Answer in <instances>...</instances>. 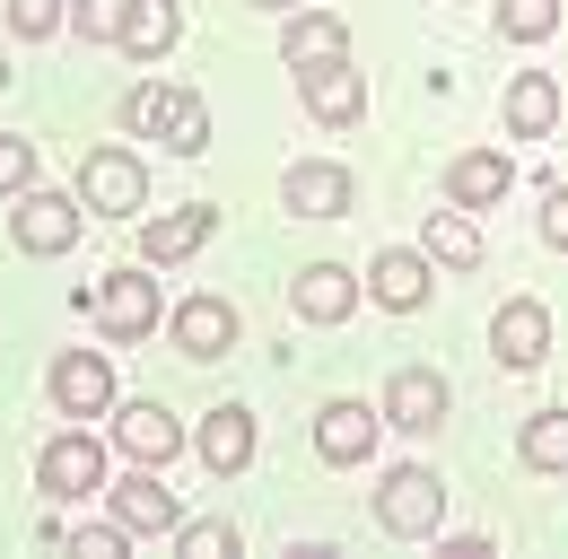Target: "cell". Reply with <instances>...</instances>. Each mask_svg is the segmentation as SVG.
Masks as SVG:
<instances>
[{"instance_id": "cell-1", "label": "cell", "mask_w": 568, "mask_h": 559, "mask_svg": "<svg viewBox=\"0 0 568 559\" xmlns=\"http://www.w3.org/2000/svg\"><path fill=\"white\" fill-rule=\"evenodd\" d=\"M376 516H385V533L420 542V533H437V516H446V481L420 472V464H403V472H385V489H376Z\"/></svg>"}, {"instance_id": "cell-2", "label": "cell", "mask_w": 568, "mask_h": 559, "mask_svg": "<svg viewBox=\"0 0 568 559\" xmlns=\"http://www.w3.org/2000/svg\"><path fill=\"white\" fill-rule=\"evenodd\" d=\"M88 315H97L114 342H141L149 324H158V280H149V272H105V280H97V297H88Z\"/></svg>"}, {"instance_id": "cell-3", "label": "cell", "mask_w": 568, "mask_h": 559, "mask_svg": "<svg viewBox=\"0 0 568 559\" xmlns=\"http://www.w3.org/2000/svg\"><path fill=\"white\" fill-rule=\"evenodd\" d=\"M79 202L88 210H114V218H132V210L149 202V175L132 149H97L88 166H79Z\"/></svg>"}, {"instance_id": "cell-4", "label": "cell", "mask_w": 568, "mask_h": 559, "mask_svg": "<svg viewBox=\"0 0 568 559\" xmlns=\"http://www.w3.org/2000/svg\"><path fill=\"white\" fill-rule=\"evenodd\" d=\"M36 481L44 498H88V489H105V455H97V437H53L44 455H36Z\"/></svg>"}, {"instance_id": "cell-5", "label": "cell", "mask_w": 568, "mask_h": 559, "mask_svg": "<svg viewBox=\"0 0 568 559\" xmlns=\"http://www.w3.org/2000/svg\"><path fill=\"white\" fill-rule=\"evenodd\" d=\"M288 210L297 218H342V210L358 202V184H351V166H333V157H306V166H288Z\"/></svg>"}, {"instance_id": "cell-6", "label": "cell", "mask_w": 568, "mask_h": 559, "mask_svg": "<svg viewBox=\"0 0 568 559\" xmlns=\"http://www.w3.org/2000/svg\"><path fill=\"white\" fill-rule=\"evenodd\" d=\"M53 403L71 419H97L114 403V367H105L97 349H62V358H53Z\"/></svg>"}, {"instance_id": "cell-7", "label": "cell", "mask_w": 568, "mask_h": 559, "mask_svg": "<svg viewBox=\"0 0 568 559\" xmlns=\"http://www.w3.org/2000/svg\"><path fill=\"white\" fill-rule=\"evenodd\" d=\"M297 88H306V114H315V123H351L358 105H367V88H358V62H351V53L306 62V70H297Z\"/></svg>"}, {"instance_id": "cell-8", "label": "cell", "mask_w": 568, "mask_h": 559, "mask_svg": "<svg viewBox=\"0 0 568 559\" xmlns=\"http://www.w3.org/2000/svg\"><path fill=\"white\" fill-rule=\"evenodd\" d=\"M114 525L123 533H175V489L158 481V464H141L132 481H114Z\"/></svg>"}, {"instance_id": "cell-9", "label": "cell", "mask_w": 568, "mask_h": 559, "mask_svg": "<svg viewBox=\"0 0 568 559\" xmlns=\"http://www.w3.org/2000/svg\"><path fill=\"white\" fill-rule=\"evenodd\" d=\"M367 446H376V411L367 403H324L315 411V455L324 464H367Z\"/></svg>"}, {"instance_id": "cell-10", "label": "cell", "mask_w": 568, "mask_h": 559, "mask_svg": "<svg viewBox=\"0 0 568 559\" xmlns=\"http://www.w3.org/2000/svg\"><path fill=\"white\" fill-rule=\"evenodd\" d=\"M18 245H27V254H62V245H79V202H62V193H27V202H18Z\"/></svg>"}, {"instance_id": "cell-11", "label": "cell", "mask_w": 568, "mask_h": 559, "mask_svg": "<svg viewBox=\"0 0 568 559\" xmlns=\"http://www.w3.org/2000/svg\"><path fill=\"white\" fill-rule=\"evenodd\" d=\"M385 419H394V428H437V419H446V376H428V367H403V376H394V385H385Z\"/></svg>"}, {"instance_id": "cell-12", "label": "cell", "mask_w": 568, "mask_h": 559, "mask_svg": "<svg viewBox=\"0 0 568 559\" xmlns=\"http://www.w3.org/2000/svg\"><path fill=\"white\" fill-rule=\"evenodd\" d=\"M288 297H297V315H306V324H342V315L358 306V280L342 272V263H306Z\"/></svg>"}, {"instance_id": "cell-13", "label": "cell", "mask_w": 568, "mask_h": 559, "mask_svg": "<svg viewBox=\"0 0 568 559\" xmlns=\"http://www.w3.org/2000/svg\"><path fill=\"white\" fill-rule=\"evenodd\" d=\"M490 349L507 358V367H534V358L551 349V315H542L534 297H516V306H498V324H490Z\"/></svg>"}, {"instance_id": "cell-14", "label": "cell", "mask_w": 568, "mask_h": 559, "mask_svg": "<svg viewBox=\"0 0 568 559\" xmlns=\"http://www.w3.org/2000/svg\"><path fill=\"white\" fill-rule=\"evenodd\" d=\"M193 455H202L211 472H245V464H254V411H236V403L211 411V419H202V437H193Z\"/></svg>"}, {"instance_id": "cell-15", "label": "cell", "mask_w": 568, "mask_h": 559, "mask_svg": "<svg viewBox=\"0 0 568 559\" xmlns=\"http://www.w3.org/2000/svg\"><path fill=\"white\" fill-rule=\"evenodd\" d=\"M114 446H123L132 464H166V455L184 446V428H175V419L158 411V403H132V411L114 419Z\"/></svg>"}, {"instance_id": "cell-16", "label": "cell", "mask_w": 568, "mask_h": 559, "mask_svg": "<svg viewBox=\"0 0 568 559\" xmlns=\"http://www.w3.org/2000/svg\"><path fill=\"white\" fill-rule=\"evenodd\" d=\"M219 227V210L211 202H193V210H166V218H149V236H141V254L149 263H184L202 236Z\"/></svg>"}, {"instance_id": "cell-17", "label": "cell", "mask_w": 568, "mask_h": 559, "mask_svg": "<svg viewBox=\"0 0 568 559\" xmlns=\"http://www.w3.org/2000/svg\"><path fill=\"white\" fill-rule=\"evenodd\" d=\"M507 184H516V166L498 157V149H473V157H455V175H446V193L464 210H481V202H507Z\"/></svg>"}, {"instance_id": "cell-18", "label": "cell", "mask_w": 568, "mask_h": 559, "mask_svg": "<svg viewBox=\"0 0 568 559\" xmlns=\"http://www.w3.org/2000/svg\"><path fill=\"white\" fill-rule=\"evenodd\" d=\"M367 288H376V306H394V315H412V306H428V263H420V254H376V272H367Z\"/></svg>"}, {"instance_id": "cell-19", "label": "cell", "mask_w": 568, "mask_h": 559, "mask_svg": "<svg viewBox=\"0 0 568 559\" xmlns=\"http://www.w3.org/2000/svg\"><path fill=\"white\" fill-rule=\"evenodd\" d=\"M175 342L193 349V358H219V349L236 342V306H227V297H193V306L175 315Z\"/></svg>"}, {"instance_id": "cell-20", "label": "cell", "mask_w": 568, "mask_h": 559, "mask_svg": "<svg viewBox=\"0 0 568 559\" xmlns=\"http://www.w3.org/2000/svg\"><path fill=\"white\" fill-rule=\"evenodd\" d=\"M333 53H351V27H342V18H324V9H297V18H288V70L333 62Z\"/></svg>"}, {"instance_id": "cell-21", "label": "cell", "mask_w": 568, "mask_h": 559, "mask_svg": "<svg viewBox=\"0 0 568 559\" xmlns=\"http://www.w3.org/2000/svg\"><path fill=\"white\" fill-rule=\"evenodd\" d=\"M507 123H516L525 140H534V132H551V123H560V88H551L542 70H525V79L507 88Z\"/></svg>"}, {"instance_id": "cell-22", "label": "cell", "mask_w": 568, "mask_h": 559, "mask_svg": "<svg viewBox=\"0 0 568 559\" xmlns=\"http://www.w3.org/2000/svg\"><path fill=\"white\" fill-rule=\"evenodd\" d=\"M428 254L464 272V263H481V227H473L464 210H437V218H428Z\"/></svg>"}, {"instance_id": "cell-23", "label": "cell", "mask_w": 568, "mask_h": 559, "mask_svg": "<svg viewBox=\"0 0 568 559\" xmlns=\"http://www.w3.org/2000/svg\"><path fill=\"white\" fill-rule=\"evenodd\" d=\"M158 140H166L175 157H202V140H211V105H202V96H175L166 123H158Z\"/></svg>"}, {"instance_id": "cell-24", "label": "cell", "mask_w": 568, "mask_h": 559, "mask_svg": "<svg viewBox=\"0 0 568 559\" xmlns=\"http://www.w3.org/2000/svg\"><path fill=\"white\" fill-rule=\"evenodd\" d=\"M525 464H534V472H568V411L525 419Z\"/></svg>"}, {"instance_id": "cell-25", "label": "cell", "mask_w": 568, "mask_h": 559, "mask_svg": "<svg viewBox=\"0 0 568 559\" xmlns=\"http://www.w3.org/2000/svg\"><path fill=\"white\" fill-rule=\"evenodd\" d=\"M123 44H132V53H166V44H175V0H141L132 27H123Z\"/></svg>"}, {"instance_id": "cell-26", "label": "cell", "mask_w": 568, "mask_h": 559, "mask_svg": "<svg viewBox=\"0 0 568 559\" xmlns=\"http://www.w3.org/2000/svg\"><path fill=\"white\" fill-rule=\"evenodd\" d=\"M498 27H507L516 44H542V35L560 27V0H498Z\"/></svg>"}, {"instance_id": "cell-27", "label": "cell", "mask_w": 568, "mask_h": 559, "mask_svg": "<svg viewBox=\"0 0 568 559\" xmlns=\"http://www.w3.org/2000/svg\"><path fill=\"white\" fill-rule=\"evenodd\" d=\"M132 9H141V0H79V35H88V44H123Z\"/></svg>"}, {"instance_id": "cell-28", "label": "cell", "mask_w": 568, "mask_h": 559, "mask_svg": "<svg viewBox=\"0 0 568 559\" xmlns=\"http://www.w3.org/2000/svg\"><path fill=\"white\" fill-rule=\"evenodd\" d=\"M166 105H175V88H158V79H149V88H132V96H123V123L158 140V123H166Z\"/></svg>"}, {"instance_id": "cell-29", "label": "cell", "mask_w": 568, "mask_h": 559, "mask_svg": "<svg viewBox=\"0 0 568 559\" xmlns=\"http://www.w3.org/2000/svg\"><path fill=\"white\" fill-rule=\"evenodd\" d=\"M9 27L18 35H53L62 27V0H9Z\"/></svg>"}, {"instance_id": "cell-30", "label": "cell", "mask_w": 568, "mask_h": 559, "mask_svg": "<svg viewBox=\"0 0 568 559\" xmlns=\"http://www.w3.org/2000/svg\"><path fill=\"white\" fill-rule=\"evenodd\" d=\"M175 542H184V559H227V551H236V533H227V525H184Z\"/></svg>"}, {"instance_id": "cell-31", "label": "cell", "mask_w": 568, "mask_h": 559, "mask_svg": "<svg viewBox=\"0 0 568 559\" xmlns=\"http://www.w3.org/2000/svg\"><path fill=\"white\" fill-rule=\"evenodd\" d=\"M27 175H36V149L27 140H0V193H27Z\"/></svg>"}, {"instance_id": "cell-32", "label": "cell", "mask_w": 568, "mask_h": 559, "mask_svg": "<svg viewBox=\"0 0 568 559\" xmlns=\"http://www.w3.org/2000/svg\"><path fill=\"white\" fill-rule=\"evenodd\" d=\"M71 551L79 559H114L123 551V525H88V533H71Z\"/></svg>"}, {"instance_id": "cell-33", "label": "cell", "mask_w": 568, "mask_h": 559, "mask_svg": "<svg viewBox=\"0 0 568 559\" xmlns=\"http://www.w3.org/2000/svg\"><path fill=\"white\" fill-rule=\"evenodd\" d=\"M542 236H551V245H568V184H551V193H542Z\"/></svg>"}, {"instance_id": "cell-34", "label": "cell", "mask_w": 568, "mask_h": 559, "mask_svg": "<svg viewBox=\"0 0 568 559\" xmlns=\"http://www.w3.org/2000/svg\"><path fill=\"white\" fill-rule=\"evenodd\" d=\"M0 88H9V62H0Z\"/></svg>"}, {"instance_id": "cell-35", "label": "cell", "mask_w": 568, "mask_h": 559, "mask_svg": "<svg viewBox=\"0 0 568 559\" xmlns=\"http://www.w3.org/2000/svg\"><path fill=\"white\" fill-rule=\"evenodd\" d=\"M272 9H288V0H272Z\"/></svg>"}]
</instances>
